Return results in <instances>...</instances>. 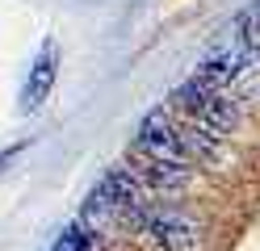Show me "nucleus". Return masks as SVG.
Wrapping results in <instances>:
<instances>
[{"instance_id":"obj_1","label":"nucleus","mask_w":260,"mask_h":251,"mask_svg":"<svg viewBox=\"0 0 260 251\" xmlns=\"http://www.w3.org/2000/svg\"><path fill=\"white\" fill-rule=\"evenodd\" d=\"M172 109L185 113V122L218 134V138H231L239 130V105L226 96V88H214V84H206L202 76L185 80L181 88L172 92Z\"/></svg>"},{"instance_id":"obj_2","label":"nucleus","mask_w":260,"mask_h":251,"mask_svg":"<svg viewBox=\"0 0 260 251\" xmlns=\"http://www.w3.org/2000/svg\"><path fill=\"white\" fill-rule=\"evenodd\" d=\"M139 230L159 251H202V243H206L202 222L185 205H172V201H151L147 213L139 218Z\"/></svg>"},{"instance_id":"obj_3","label":"nucleus","mask_w":260,"mask_h":251,"mask_svg":"<svg viewBox=\"0 0 260 251\" xmlns=\"http://www.w3.org/2000/svg\"><path fill=\"white\" fill-rule=\"evenodd\" d=\"M130 151L143 155V159H155V163H172V167L198 172L193 159H189V151H185V142H181V126H176V117L168 109H155V113L143 117L139 130H135V147Z\"/></svg>"},{"instance_id":"obj_4","label":"nucleus","mask_w":260,"mask_h":251,"mask_svg":"<svg viewBox=\"0 0 260 251\" xmlns=\"http://www.w3.org/2000/svg\"><path fill=\"white\" fill-rule=\"evenodd\" d=\"M55 80H59V46L55 42H42L38 59L29 63V76L21 84V113H38L46 100H51Z\"/></svg>"},{"instance_id":"obj_5","label":"nucleus","mask_w":260,"mask_h":251,"mask_svg":"<svg viewBox=\"0 0 260 251\" xmlns=\"http://www.w3.org/2000/svg\"><path fill=\"white\" fill-rule=\"evenodd\" d=\"M248 59H252V55H248L239 42H235V46H218L214 55H206V59H202L198 76H202L206 84H214V88H226L231 80L243 76V63H248Z\"/></svg>"},{"instance_id":"obj_6","label":"nucleus","mask_w":260,"mask_h":251,"mask_svg":"<svg viewBox=\"0 0 260 251\" xmlns=\"http://www.w3.org/2000/svg\"><path fill=\"white\" fill-rule=\"evenodd\" d=\"M51 251H101V243H96L80 222H72V226L59 230V239L51 243Z\"/></svg>"},{"instance_id":"obj_7","label":"nucleus","mask_w":260,"mask_h":251,"mask_svg":"<svg viewBox=\"0 0 260 251\" xmlns=\"http://www.w3.org/2000/svg\"><path fill=\"white\" fill-rule=\"evenodd\" d=\"M13 155H17V147H9V151H0V167H5V163H9Z\"/></svg>"},{"instance_id":"obj_8","label":"nucleus","mask_w":260,"mask_h":251,"mask_svg":"<svg viewBox=\"0 0 260 251\" xmlns=\"http://www.w3.org/2000/svg\"><path fill=\"white\" fill-rule=\"evenodd\" d=\"M252 13H256V25H260V0H256V9H252Z\"/></svg>"}]
</instances>
